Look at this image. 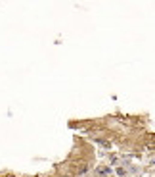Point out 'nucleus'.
Wrapping results in <instances>:
<instances>
[{
  "mask_svg": "<svg viewBox=\"0 0 155 177\" xmlns=\"http://www.w3.org/2000/svg\"><path fill=\"white\" fill-rule=\"evenodd\" d=\"M96 173H98V175H109L111 169H109V168H96Z\"/></svg>",
  "mask_w": 155,
  "mask_h": 177,
  "instance_id": "nucleus-1",
  "label": "nucleus"
},
{
  "mask_svg": "<svg viewBox=\"0 0 155 177\" xmlns=\"http://www.w3.org/2000/svg\"><path fill=\"white\" fill-rule=\"evenodd\" d=\"M86 171H88V166H81V168H79V173H81V175L86 173Z\"/></svg>",
  "mask_w": 155,
  "mask_h": 177,
  "instance_id": "nucleus-2",
  "label": "nucleus"
}]
</instances>
